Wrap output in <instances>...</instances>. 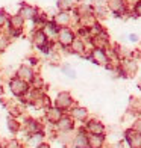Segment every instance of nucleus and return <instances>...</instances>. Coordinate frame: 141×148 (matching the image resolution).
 I'll return each mask as SVG.
<instances>
[{
  "label": "nucleus",
  "mask_w": 141,
  "mask_h": 148,
  "mask_svg": "<svg viewBox=\"0 0 141 148\" xmlns=\"http://www.w3.org/2000/svg\"><path fill=\"white\" fill-rule=\"evenodd\" d=\"M75 116L84 118V116H85V110H75Z\"/></svg>",
  "instance_id": "7"
},
{
  "label": "nucleus",
  "mask_w": 141,
  "mask_h": 148,
  "mask_svg": "<svg viewBox=\"0 0 141 148\" xmlns=\"http://www.w3.org/2000/svg\"><path fill=\"white\" fill-rule=\"evenodd\" d=\"M3 23V15H0V24Z\"/></svg>",
  "instance_id": "11"
},
{
  "label": "nucleus",
  "mask_w": 141,
  "mask_h": 148,
  "mask_svg": "<svg viewBox=\"0 0 141 148\" xmlns=\"http://www.w3.org/2000/svg\"><path fill=\"white\" fill-rule=\"evenodd\" d=\"M85 142H86V140H84V136H79L77 138V147H84Z\"/></svg>",
  "instance_id": "8"
},
{
  "label": "nucleus",
  "mask_w": 141,
  "mask_h": 148,
  "mask_svg": "<svg viewBox=\"0 0 141 148\" xmlns=\"http://www.w3.org/2000/svg\"><path fill=\"white\" fill-rule=\"evenodd\" d=\"M64 71H65L67 74H68V76H71V77H75V71H71V70L68 68V66H64Z\"/></svg>",
  "instance_id": "9"
},
{
  "label": "nucleus",
  "mask_w": 141,
  "mask_h": 148,
  "mask_svg": "<svg viewBox=\"0 0 141 148\" xmlns=\"http://www.w3.org/2000/svg\"><path fill=\"white\" fill-rule=\"evenodd\" d=\"M35 42H37L38 45H43V44H44V35H43V33H37Z\"/></svg>",
  "instance_id": "5"
},
{
  "label": "nucleus",
  "mask_w": 141,
  "mask_h": 148,
  "mask_svg": "<svg viewBox=\"0 0 141 148\" xmlns=\"http://www.w3.org/2000/svg\"><path fill=\"white\" fill-rule=\"evenodd\" d=\"M137 12H138V14L141 15V3H140V5L137 6Z\"/></svg>",
  "instance_id": "10"
},
{
  "label": "nucleus",
  "mask_w": 141,
  "mask_h": 148,
  "mask_svg": "<svg viewBox=\"0 0 141 148\" xmlns=\"http://www.w3.org/2000/svg\"><path fill=\"white\" fill-rule=\"evenodd\" d=\"M61 41L64 42V44H70L71 41H73V38H71V32H68V30H62V33H61Z\"/></svg>",
  "instance_id": "2"
},
{
  "label": "nucleus",
  "mask_w": 141,
  "mask_h": 148,
  "mask_svg": "<svg viewBox=\"0 0 141 148\" xmlns=\"http://www.w3.org/2000/svg\"><path fill=\"white\" fill-rule=\"evenodd\" d=\"M58 21L59 23H67V21H68V17H67V14H62V15H58Z\"/></svg>",
  "instance_id": "6"
},
{
  "label": "nucleus",
  "mask_w": 141,
  "mask_h": 148,
  "mask_svg": "<svg viewBox=\"0 0 141 148\" xmlns=\"http://www.w3.org/2000/svg\"><path fill=\"white\" fill-rule=\"evenodd\" d=\"M94 58H96V59H99V62H106V58H105V55H103V53L102 51H100V50H96V51H94Z\"/></svg>",
  "instance_id": "3"
},
{
  "label": "nucleus",
  "mask_w": 141,
  "mask_h": 148,
  "mask_svg": "<svg viewBox=\"0 0 141 148\" xmlns=\"http://www.w3.org/2000/svg\"><path fill=\"white\" fill-rule=\"evenodd\" d=\"M90 129L94 132V133H102V125H99L96 123H91L90 124Z\"/></svg>",
  "instance_id": "4"
},
{
  "label": "nucleus",
  "mask_w": 141,
  "mask_h": 148,
  "mask_svg": "<svg viewBox=\"0 0 141 148\" xmlns=\"http://www.w3.org/2000/svg\"><path fill=\"white\" fill-rule=\"evenodd\" d=\"M11 89L15 94H20V92H23V89H26V86H24L23 82H20V80H14V82L11 83Z\"/></svg>",
  "instance_id": "1"
}]
</instances>
